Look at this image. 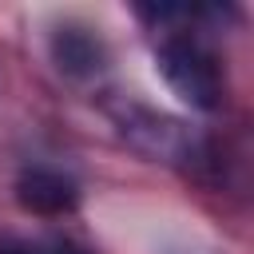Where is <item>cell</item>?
I'll list each match as a JSON object with an SVG mask.
<instances>
[{"label": "cell", "mask_w": 254, "mask_h": 254, "mask_svg": "<svg viewBox=\"0 0 254 254\" xmlns=\"http://www.w3.org/2000/svg\"><path fill=\"white\" fill-rule=\"evenodd\" d=\"M20 254H79V250H71V246H28Z\"/></svg>", "instance_id": "obj_4"}, {"label": "cell", "mask_w": 254, "mask_h": 254, "mask_svg": "<svg viewBox=\"0 0 254 254\" xmlns=\"http://www.w3.org/2000/svg\"><path fill=\"white\" fill-rule=\"evenodd\" d=\"M159 71H163V79L171 83V91L183 103H190L198 111L218 107V99H222V71H218L214 56L202 44L179 40V36L167 40L159 48Z\"/></svg>", "instance_id": "obj_1"}, {"label": "cell", "mask_w": 254, "mask_h": 254, "mask_svg": "<svg viewBox=\"0 0 254 254\" xmlns=\"http://www.w3.org/2000/svg\"><path fill=\"white\" fill-rule=\"evenodd\" d=\"M52 56L67 75H95L103 67V44L87 28H71V24L52 36Z\"/></svg>", "instance_id": "obj_3"}, {"label": "cell", "mask_w": 254, "mask_h": 254, "mask_svg": "<svg viewBox=\"0 0 254 254\" xmlns=\"http://www.w3.org/2000/svg\"><path fill=\"white\" fill-rule=\"evenodd\" d=\"M16 202L32 214H67L79 202V190L67 175L52 167H32L16 179Z\"/></svg>", "instance_id": "obj_2"}]
</instances>
